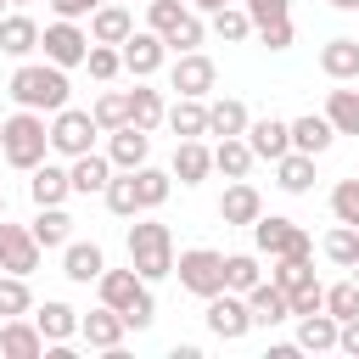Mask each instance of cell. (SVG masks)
Instances as JSON below:
<instances>
[{"instance_id": "41", "label": "cell", "mask_w": 359, "mask_h": 359, "mask_svg": "<svg viewBox=\"0 0 359 359\" xmlns=\"http://www.w3.org/2000/svg\"><path fill=\"white\" fill-rule=\"evenodd\" d=\"M90 118L101 123V135H112L118 123H129V90H107V95H95Z\"/></svg>"}, {"instance_id": "25", "label": "cell", "mask_w": 359, "mask_h": 359, "mask_svg": "<svg viewBox=\"0 0 359 359\" xmlns=\"http://www.w3.org/2000/svg\"><path fill=\"white\" fill-rule=\"evenodd\" d=\"M286 129H292V151H309V157L331 151V140H337V129H331L325 112H303V118H292Z\"/></svg>"}, {"instance_id": "12", "label": "cell", "mask_w": 359, "mask_h": 359, "mask_svg": "<svg viewBox=\"0 0 359 359\" xmlns=\"http://www.w3.org/2000/svg\"><path fill=\"white\" fill-rule=\"evenodd\" d=\"M118 56H123V73H135V79H151V73L168 62V45H163V34H151V28H135V34L118 45Z\"/></svg>"}, {"instance_id": "28", "label": "cell", "mask_w": 359, "mask_h": 359, "mask_svg": "<svg viewBox=\"0 0 359 359\" xmlns=\"http://www.w3.org/2000/svg\"><path fill=\"white\" fill-rule=\"evenodd\" d=\"M180 185H202L213 174V151L202 140H174V168H168Z\"/></svg>"}, {"instance_id": "31", "label": "cell", "mask_w": 359, "mask_h": 359, "mask_svg": "<svg viewBox=\"0 0 359 359\" xmlns=\"http://www.w3.org/2000/svg\"><path fill=\"white\" fill-rule=\"evenodd\" d=\"M252 163H258V157H252L247 135H224V140L213 146V174H224V180H247Z\"/></svg>"}, {"instance_id": "13", "label": "cell", "mask_w": 359, "mask_h": 359, "mask_svg": "<svg viewBox=\"0 0 359 359\" xmlns=\"http://www.w3.org/2000/svg\"><path fill=\"white\" fill-rule=\"evenodd\" d=\"M0 353H6V359H45V337H39L34 314L0 320Z\"/></svg>"}, {"instance_id": "2", "label": "cell", "mask_w": 359, "mask_h": 359, "mask_svg": "<svg viewBox=\"0 0 359 359\" xmlns=\"http://www.w3.org/2000/svg\"><path fill=\"white\" fill-rule=\"evenodd\" d=\"M0 157L11 163V168H39L45 157H50V123H45V112H28V107H17L11 118H0Z\"/></svg>"}, {"instance_id": "19", "label": "cell", "mask_w": 359, "mask_h": 359, "mask_svg": "<svg viewBox=\"0 0 359 359\" xmlns=\"http://www.w3.org/2000/svg\"><path fill=\"white\" fill-rule=\"evenodd\" d=\"M107 180H112V157H101V151L67 157V185H73V196H95V191H107Z\"/></svg>"}, {"instance_id": "18", "label": "cell", "mask_w": 359, "mask_h": 359, "mask_svg": "<svg viewBox=\"0 0 359 359\" xmlns=\"http://www.w3.org/2000/svg\"><path fill=\"white\" fill-rule=\"evenodd\" d=\"M107 157H112V168H140V163H151V135L135 123H118L107 140Z\"/></svg>"}, {"instance_id": "29", "label": "cell", "mask_w": 359, "mask_h": 359, "mask_svg": "<svg viewBox=\"0 0 359 359\" xmlns=\"http://www.w3.org/2000/svg\"><path fill=\"white\" fill-rule=\"evenodd\" d=\"M337 325H342V320H331L325 309L297 314V353H331V348H337Z\"/></svg>"}, {"instance_id": "22", "label": "cell", "mask_w": 359, "mask_h": 359, "mask_svg": "<svg viewBox=\"0 0 359 359\" xmlns=\"http://www.w3.org/2000/svg\"><path fill=\"white\" fill-rule=\"evenodd\" d=\"M320 73L331 79V84H353L359 79V39H325L320 45Z\"/></svg>"}, {"instance_id": "8", "label": "cell", "mask_w": 359, "mask_h": 359, "mask_svg": "<svg viewBox=\"0 0 359 359\" xmlns=\"http://www.w3.org/2000/svg\"><path fill=\"white\" fill-rule=\"evenodd\" d=\"M39 50H45V62H56V67H84V50H90V34L79 28V22H67V17H56L50 28H39Z\"/></svg>"}, {"instance_id": "7", "label": "cell", "mask_w": 359, "mask_h": 359, "mask_svg": "<svg viewBox=\"0 0 359 359\" xmlns=\"http://www.w3.org/2000/svg\"><path fill=\"white\" fill-rule=\"evenodd\" d=\"M95 135H101V123H95L84 107H62V112H50V151H62V157H84V151H95Z\"/></svg>"}, {"instance_id": "49", "label": "cell", "mask_w": 359, "mask_h": 359, "mask_svg": "<svg viewBox=\"0 0 359 359\" xmlns=\"http://www.w3.org/2000/svg\"><path fill=\"white\" fill-rule=\"evenodd\" d=\"M241 11H247V17H252V28H258V22L292 17V0H241Z\"/></svg>"}, {"instance_id": "47", "label": "cell", "mask_w": 359, "mask_h": 359, "mask_svg": "<svg viewBox=\"0 0 359 359\" xmlns=\"http://www.w3.org/2000/svg\"><path fill=\"white\" fill-rule=\"evenodd\" d=\"M180 17H185V6H180V0H146V28H151V34H163V39H168V34L180 28Z\"/></svg>"}, {"instance_id": "35", "label": "cell", "mask_w": 359, "mask_h": 359, "mask_svg": "<svg viewBox=\"0 0 359 359\" xmlns=\"http://www.w3.org/2000/svg\"><path fill=\"white\" fill-rule=\"evenodd\" d=\"M163 112H168L163 90H151V84H135V90H129V123H135V129L151 135V129L163 123Z\"/></svg>"}, {"instance_id": "30", "label": "cell", "mask_w": 359, "mask_h": 359, "mask_svg": "<svg viewBox=\"0 0 359 359\" xmlns=\"http://www.w3.org/2000/svg\"><path fill=\"white\" fill-rule=\"evenodd\" d=\"M247 123H252V112H247V101H236V95H219V101H208V135H247Z\"/></svg>"}, {"instance_id": "17", "label": "cell", "mask_w": 359, "mask_h": 359, "mask_svg": "<svg viewBox=\"0 0 359 359\" xmlns=\"http://www.w3.org/2000/svg\"><path fill=\"white\" fill-rule=\"evenodd\" d=\"M241 297H247V314H252V325H264V331L292 320V303H286V292H280L275 280H258V286H252V292H241Z\"/></svg>"}, {"instance_id": "43", "label": "cell", "mask_w": 359, "mask_h": 359, "mask_svg": "<svg viewBox=\"0 0 359 359\" xmlns=\"http://www.w3.org/2000/svg\"><path fill=\"white\" fill-rule=\"evenodd\" d=\"M213 34H219L224 45H241V39L252 34V17L241 11V0H236V6H219V11H213Z\"/></svg>"}, {"instance_id": "33", "label": "cell", "mask_w": 359, "mask_h": 359, "mask_svg": "<svg viewBox=\"0 0 359 359\" xmlns=\"http://www.w3.org/2000/svg\"><path fill=\"white\" fill-rule=\"evenodd\" d=\"M129 174H135L140 213H151V208H163V202L174 196V174H168V168H151V163H140V168H129Z\"/></svg>"}, {"instance_id": "50", "label": "cell", "mask_w": 359, "mask_h": 359, "mask_svg": "<svg viewBox=\"0 0 359 359\" xmlns=\"http://www.w3.org/2000/svg\"><path fill=\"white\" fill-rule=\"evenodd\" d=\"M252 34H258V39L269 45V50H286V45H292V17H275V22H258Z\"/></svg>"}, {"instance_id": "34", "label": "cell", "mask_w": 359, "mask_h": 359, "mask_svg": "<svg viewBox=\"0 0 359 359\" xmlns=\"http://www.w3.org/2000/svg\"><path fill=\"white\" fill-rule=\"evenodd\" d=\"M28 230H34V241H39L45 252H50V247H67V241H73V213H67L62 202H56V208H39Z\"/></svg>"}, {"instance_id": "16", "label": "cell", "mask_w": 359, "mask_h": 359, "mask_svg": "<svg viewBox=\"0 0 359 359\" xmlns=\"http://www.w3.org/2000/svg\"><path fill=\"white\" fill-rule=\"evenodd\" d=\"M258 213H264V196H258V185H247V180H230V185H224V196H219V219H224V224H236V230H247Z\"/></svg>"}, {"instance_id": "37", "label": "cell", "mask_w": 359, "mask_h": 359, "mask_svg": "<svg viewBox=\"0 0 359 359\" xmlns=\"http://www.w3.org/2000/svg\"><path fill=\"white\" fill-rule=\"evenodd\" d=\"M320 252H325L337 269H353V264H359V230H353V224H331V230L320 236Z\"/></svg>"}, {"instance_id": "23", "label": "cell", "mask_w": 359, "mask_h": 359, "mask_svg": "<svg viewBox=\"0 0 359 359\" xmlns=\"http://www.w3.org/2000/svg\"><path fill=\"white\" fill-rule=\"evenodd\" d=\"M135 34V17H129V6H112V0H101L95 11H90V39L95 45H123Z\"/></svg>"}, {"instance_id": "3", "label": "cell", "mask_w": 359, "mask_h": 359, "mask_svg": "<svg viewBox=\"0 0 359 359\" xmlns=\"http://www.w3.org/2000/svg\"><path fill=\"white\" fill-rule=\"evenodd\" d=\"M95 292H101V303H107V309H118V314H123V325H129V331H146V325L157 320L151 286L135 275V264H129V269H101Z\"/></svg>"}, {"instance_id": "1", "label": "cell", "mask_w": 359, "mask_h": 359, "mask_svg": "<svg viewBox=\"0 0 359 359\" xmlns=\"http://www.w3.org/2000/svg\"><path fill=\"white\" fill-rule=\"evenodd\" d=\"M6 95L17 107H28V112H62L73 84H67V67H56V62H17Z\"/></svg>"}, {"instance_id": "9", "label": "cell", "mask_w": 359, "mask_h": 359, "mask_svg": "<svg viewBox=\"0 0 359 359\" xmlns=\"http://www.w3.org/2000/svg\"><path fill=\"white\" fill-rule=\"evenodd\" d=\"M202 320H208V331H213L219 342H241V337L252 331V314H247V297H241V292H213L208 309H202Z\"/></svg>"}, {"instance_id": "26", "label": "cell", "mask_w": 359, "mask_h": 359, "mask_svg": "<svg viewBox=\"0 0 359 359\" xmlns=\"http://www.w3.org/2000/svg\"><path fill=\"white\" fill-rule=\"evenodd\" d=\"M28 196H34V208H56V202H67V196H73L67 168H62V163H39V168H28Z\"/></svg>"}, {"instance_id": "57", "label": "cell", "mask_w": 359, "mask_h": 359, "mask_svg": "<svg viewBox=\"0 0 359 359\" xmlns=\"http://www.w3.org/2000/svg\"><path fill=\"white\" fill-rule=\"evenodd\" d=\"M6 6H28V0H6Z\"/></svg>"}, {"instance_id": "54", "label": "cell", "mask_w": 359, "mask_h": 359, "mask_svg": "<svg viewBox=\"0 0 359 359\" xmlns=\"http://www.w3.org/2000/svg\"><path fill=\"white\" fill-rule=\"evenodd\" d=\"M191 6H196V11H208V17H213V11H219V6H236V0H191Z\"/></svg>"}, {"instance_id": "11", "label": "cell", "mask_w": 359, "mask_h": 359, "mask_svg": "<svg viewBox=\"0 0 359 359\" xmlns=\"http://www.w3.org/2000/svg\"><path fill=\"white\" fill-rule=\"evenodd\" d=\"M39 241H34V230L28 224H11V219H0V269L6 275H34L39 269Z\"/></svg>"}, {"instance_id": "27", "label": "cell", "mask_w": 359, "mask_h": 359, "mask_svg": "<svg viewBox=\"0 0 359 359\" xmlns=\"http://www.w3.org/2000/svg\"><path fill=\"white\" fill-rule=\"evenodd\" d=\"M163 123L174 129V140H202V135H208V101H196V95H180V101L163 112Z\"/></svg>"}, {"instance_id": "6", "label": "cell", "mask_w": 359, "mask_h": 359, "mask_svg": "<svg viewBox=\"0 0 359 359\" xmlns=\"http://www.w3.org/2000/svg\"><path fill=\"white\" fill-rule=\"evenodd\" d=\"M174 275H180V286L191 292V297H213V292H224V252H213V247H185L180 258H174Z\"/></svg>"}, {"instance_id": "55", "label": "cell", "mask_w": 359, "mask_h": 359, "mask_svg": "<svg viewBox=\"0 0 359 359\" xmlns=\"http://www.w3.org/2000/svg\"><path fill=\"white\" fill-rule=\"evenodd\" d=\"M325 6H337V11H359V0H325Z\"/></svg>"}, {"instance_id": "5", "label": "cell", "mask_w": 359, "mask_h": 359, "mask_svg": "<svg viewBox=\"0 0 359 359\" xmlns=\"http://www.w3.org/2000/svg\"><path fill=\"white\" fill-rule=\"evenodd\" d=\"M247 230H252V247L269 258H314V236L286 213H258Z\"/></svg>"}, {"instance_id": "36", "label": "cell", "mask_w": 359, "mask_h": 359, "mask_svg": "<svg viewBox=\"0 0 359 359\" xmlns=\"http://www.w3.org/2000/svg\"><path fill=\"white\" fill-rule=\"evenodd\" d=\"M325 118L337 135H359V90H348V84L325 90Z\"/></svg>"}, {"instance_id": "39", "label": "cell", "mask_w": 359, "mask_h": 359, "mask_svg": "<svg viewBox=\"0 0 359 359\" xmlns=\"http://www.w3.org/2000/svg\"><path fill=\"white\" fill-rule=\"evenodd\" d=\"M286 297L292 292H303V286H320V275H314V258H275V275H269Z\"/></svg>"}, {"instance_id": "59", "label": "cell", "mask_w": 359, "mask_h": 359, "mask_svg": "<svg viewBox=\"0 0 359 359\" xmlns=\"http://www.w3.org/2000/svg\"><path fill=\"white\" fill-rule=\"evenodd\" d=\"M0 17H6V0H0Z\"/></svg>"}, {"instance_id": "10", "label": "cell", "mask_w": 359, "mask_h": 359, "mask_svg": "<svg viewBox=\"0 0 359 359\" xmlns=\"http://www.w3.org/2000/svg\"><path fill=\"white\" fill-rule=\"evenodd\" d=\"M213 84H219V67H213V56H202V50H180V62L168 67V90H174V95L208 101Z\"/></svg>"}, {"instance_id": "56", "label": "cell", "mask_w": 359, "mask_h": 359, "mask_svg": "<svg viewBox=\"0 0 359 359\" xmlns=\"http://www.w3.org/2000/svg\"><path fill=\"white\" fill-rule=\"evenodd\" d=\"M0 219H6V185H0Z\"/></svg>"}, {"instance_id": "51", "label": "cell", "mask_w": 359, "mask_h": 359, "mask_svg": "<svg viewBox=\"0 0 359 359\" xmlns=\"http://www.w3.org/2000/svg\"><path fill=\"white\" fill-rule=\"evenodd\" d=\"M286 303H292V320H297V314H314V309H325V286H303V292H292Z\"/></svg>"}, {"instance_id": "32", "label": "cell", "mask_w": 359, "mask_h": 359, "mask_svg": "<svg viewBox=\"0 0 359 359\" xmlns=\"http://www.w3.org/2000/svg\"><path fill=\"white\" fill-rule=\"evenodd\" d=\"M275 185H280L286 196L314 191V157H309V151H286V157H275Z\"/></svg>"}, {"instance_id": "44", "label": "cell", "mask_w": 359, "mask_h": 359, "mask_svg": "<svg viewBox=\"0 0 359 359\" xmlns=\"http://www.w3.org/2000/svg\"><path fill=\"white\" fill-rule=\"evenodd\" d=\"M84 67H90V79H95V84H112V79L123 73V56H118V45H95V39H90Z\"/></svg>"}, {"instance_id": "42", "label": "cell", "mask_w": 359, "mask_h": 359, "mask_svg": "<svg viewBox=\"0 0 359 359\" xmlns=\"http://www.w3.org/2000/svg\"><path fill=\"white\" fill-rule=\"evenodd\" d=\"M11 314H34L28 275H0V320H11Z\"/></svg>"}, {"instance_id": "21", "label": "cell", "mask_w": 359, "mask_h": 359, "mask_svg": "<svg viewBox=\"0 0 359 359\" xmlns=\"http://www.w3.org/2000/svg\"><path fill=\"white\" fill-rule=\"evenodd\" d=\"M34 325H39L45 348H50V342H73V337H79V309H73V303H62V297H50V303H39V309H34Z\"/></svg>"}, {"instance_id": "52", "label": "cell", "mask_w": 359, "mask_h": 359, "mask_svg": "<svg viewBox=\"0 0 359 359\" xmlns=\"http://www.w3.org/2000/svg\"><path fill=\"white\" fill-rule=\"evenodd\" d=\"M337 348H342V353H353V359H359V314H353V320H342V325H337Z\"/></svg>"}, {"instance_id": "24", "label": "cell", "mask_w": 359, "mask_h": 359, "mask_svg": "<svg viewBox=\"0 0 359 359\" xmlns=\"http://www.w3.org/2000/svg\"><path fill=\"white\" fill-rule=\"evenodd\" d=\"M247 146H252V157L275 163V157L292 151V129H286L280 118H252V123H247Z\"/></svg>"}, {"instance_id": "45", "label": "cell", "mask_w": 359, "mask_h": 359, "mask_svg": "<svg viewBox=\"0 0 359 359\" xmlns=\"http://www.w3.org/2000/svg\"><path fill=\"white\" fill-rule=\"evenodd\" d=\"M331 219H337V224H353V230H359V174H353V180H337V185H331Z\"/></svg>"}, {"instance_id": "4", "label": "cell", "mask_w": 359, "mask_h": 359, "mask_svg": "<svg viewBox=\"0 0 359 359\" xmlns=\"http://www.w3.org/2000/svg\"><path fill=\"white\" fill-rule=\"evenodd\" d=\"M129 264H135V275L146 286H157L163 275H174V236H168V224L135 219L129 224Z\"/></svg>"}, {"instance_id": "40", "label": "cell", "mask_w": 359, "mask_h": 359, "mask_svg": "<svg viewBox=\"0 0 359 359\" xmlns=\"http://www.w3.org/2000/svg\"><path fill=\"white\" fill-rule=\"evenodd\" d=\"M258 280H264V269L252 252H224V292H252Z\"/></svg>"}, {"instance_id": "53", "label": "cell", "mask_w": 359, "mask_h": 359, "mask_svg": "<svg viewBox=\"0 0 359 359\" xmlns=\"http://www.w3.org/2000/svg\"><path fill=\"white\" fill-rule=\"evenodd\" d=\"M50 6H56V17H67V22H79V17H90V11L101 6V0H50Z\"/></svg>"}, {"instance_id": "20", "label": "cell", "mask_w": 359, "mask_h": 359, "mask_svg": "<svg viewBox=\"0 0 359 359\" xmlns=\"http://www.w3.org/2000/svg\"><path fill=\"white\" fill-rule=\"evenodd\" d=\"M101 269H107V252H101L95 241H67V247H62V275H67L73 286L101 280Z\"/></svg>"}, {"instance_id": "46", "label": "cell", "mask_w": 359, "mask_h": 359, "mask_svg": "<svg viewBox=\"0 0 359 359\" xmlns=\"http://www.w3.org/2000/svg\"><path fill=\"white\" fill-rule=\"evenodd\" d=\"M325 314H331V320H353V314H359V280H353V275L337 280V286H325Z\"/></svg>"}, {"instance_id": "15", "label": "cell", "mask_w": 359, "mask_h": 359, "mask_svg": "<svg viewBox=\"0 0 359 359\" xmlns=\"http://www.w3.org/2000/svg\"><path fill=\"white\" fill-rule=\"evenodd\" d=\"M34 50H39V22H34L28 11H6V17H0V56L28 62Z\"/></svg>"}, {"instance_id": "48", "label": "cell", "mask_w": 359, "mask_h": 359, "mask_svg": "<svg viewBox=\"0 0 359 359\" xmlns=\"http://www.w3.org/2000/svg\"><path fill=\"white\" fill-rule=\"evenodd\" d=\"M202 39H208V28H202V17H196V11H185V17H180V28H174V34L163 39V45H168V50H196Z\"/></svg>"}, {"instance_id": "58", "label": "cell", "mask_w": 359, "mask_h": 359, "mask_svg": "<svg viewBox=\"0 0 359 359\" xmlns=\"http://www.w3.org/2000/svg\"><path fill=\"white\" fill-rule=\"evenodd\" d=\"M348 275H353V280H359V264H353V269H348Z\"/></svg>"}, {"instance_id": "14", "label": "cell", "mask_w": 359, "mask_h": 359, "mask_svg": "<svg viewBox=\"0 0 359 359\" xmlns=\"http://www.w3.org/2000/svg\"><path fill=\"white\" fill-rule=\"evenodd\" d=\"M123 331H129V325H123V314H118V309H107V303H101V309H90V314H79V337H84L90 348H101V353L123 348Z\"/></svg>"}, {"instance_id": "38", "label": "cell", "mask_w": 359, "mask_h": 359, "mask_svg": "<svg viewBox=\"0 0 359 359\" xmlns=\"http://www.w3.org/2000/svg\"><path fill=\"white\" fill-rule=\"evenodd\" d=\"M101 196H107V208H112L118 219H135V213H140V196H135V174H129V168H112V180H107Z\"/></svg>"}]
</instances>
